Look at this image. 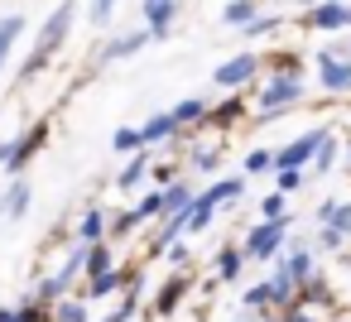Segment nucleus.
<instances>
[{
  "label": "nucleus",
  "mask_w": 351,
  "mask_h": 322,
  "mask_svg": "<svg viewBox=\"0 0 351 322\" xmlns=\"http://www.w3.org/2000/svg\"><path fill=\"white\" fill-rule=\"evenodd\" d=\"M68 29H73V0H63V5L44 20V29H39V44H34V53H29V63L20 68V77H34L53 53H58V44L68 39Z\"/></svg>",
  "instance_id": "f257e3e1"
},
{
  "label": "nucleus",
  "mask_w": 351,
  "mask_h": 322,
  "mask_svg": "<svg viewBox=\"0 0 351 322\" xmlns=\"http://www.w3.org/2000/svg\"><path fill=\"white\" fill-rule=\"evenodd\" d=\"M241 193H245V178H241V173H236V178H217L212 188H202L197 202H193V216H188V236L207 231L212 216H217V207H221V202H236Z\"/></svg>",
  "instance_id": "f03ea898"
},
{
  "label": "nucleus",
  "mask_w": 351,
  "mask_h": 322,
  "mask_svg": "<svg viewBox=\"0 0 351 322\" xmlns=\"http://www.w3.org/2000/svg\"><path fill=\"white\" fill-rule=\"evenodd\" d=\"M293 101H303V77H298V73H279V77H269V82L260 87V97H255V106H260L265 121H274V116L289 111Z\"/></svg>",
  "instance_id": "7ed1b4c3"
},
{
  "label": "nucleus",
  "mask_w": 351,
  "mask_h": 322,
  "mask_svg": "<svg viewBox=\"0 0 351 322\" xmlns=\"http://www.w3.org/2000/svg\"><path fill=\"white\" fill-rule=\"evenodd\" d=\"M284 240H289V216H284V221H260V226L245 236V255L260 260V264H269V260H279Z\"/></svg>",
  "instance_id": "20e7f679"
},
{
  "label": "nucleus",
  "mask_w": 351,
  "mask_h": 322,
  "mask_svg": "<svg viewBox=\"0 0 351 322\" xmlns=\"http://www.w3.org/2000/svg\"><path fill=\"white\" fill-rule=\"evenodd\" d=\"M327 135H332V130H308V135L289 140V145L274 154V169H308V164L317 159V149L327 145Z\"/></svg>",
  "instance_id": "39448f33"
},
{
  "label": "nucleus",
  "mask_w": 351,
  "mask_h": 322,
  "mask_svg": "<svg viewBox=\"0 0 351 322\" xmlns=\"http://www.w3.org/2000/svg\"><path fill=\"white\" fill-rule=\"evenodd\" d=\"M82 269H87V245H77V250H73V255L63 260V269H58L53 279H44V288H39V298H44V303H58V298L68 293V284H73V279H77Z\"/></svg>",
  "instance_id": "423d86ee"
},
{
  "label": "nucleus",
  "mask_w": 351,
  "mask_h": 322,
  "mask_svg": "<svg viewBox=\"0 0 351 322\" xmlns=\"http://www.w3.org/2000/svg\"><path fill=\"white\" fill-rule=\"evenodd\" d=\"M303 25L327 29V34L351 29V5H346V0H322V5H313V10H308V20H303Z\"/></svg>",
  "instance_id": "0eeeda50"
},
{
  "label": "nucleus",
  "mask_w": 351,
  "mask_h": 322,
  "mask_svg": "<svg viewBox=\"0 0 351 322\" xmlns=\"http://www.w3.org/2000/svg\"><path fill=\"white\" fill-rule=\"evenodd\" d=\"M255 73H260V58H255V53H236V58H226V63L212 73V82H217V87H245Z\"/></svg>",
  "instance_id": "6e6552de"
},
{
  "label": "nucleus",
  "mask_w": 351,
  "mask_h": 322,
  "mask_svg": "<svg viewBox=\"0 0 351 322\" xmlns=\"http://www.w3.org/2000/svg\"><path fill=\"white\" fill-rule=\"evenodd\" d=\"M317 73H322V87L327 92H351V58L337 63V53H317Z\"/></svg>",
  "instance_id": "1a4fd4ad"
},
{
  "label": "nucleus",
  "mask_w": 351,
  "mask_h": 322,
  "mask_svg": "<svg viewBox=\"0 0 351 322\" xmlns=\"http://www.w3.org/2000/svg\"><path fill=\"white\" fill-rule=\"evenodd\" d=\"M298 288H303V284L293 279V269H289V264H274V274H269V303H274V308H289V303L298 298Z\"/></svg>",
  "instance_id": "9d476101"
},
{
  "label": "nucleus",
  "mask_w": 351,
  "mask_h": 322,
  "mask_svg": "<svg viewBox=\"0 0 351 322\" xmlns=\"http://www.w3.org/2000/svg\"><path fill=\"white\" fill-rule=\"evenodd\" d=\"M173 0H145V29L154 34V39H164L169 34V20H173Z\"/></svg>",
  "instance_id": "9b49d317"
},
{
  "label": "nucleus",
  "mask_w": 351,
  "mask_h": 322,
  "mask_svg": "<svg viewBox=\"0 0 351 322\" xmlns=\"http://www.w3.org/2000/svg\"><path fill=\"white\" fill-rule=\"evenodd\" d=\"M25 207H29V183H25V178H15V183L5 188V197H0V221L25 216Z\"/></svg>",
  "instance_id": "f8f14e48"
},
{
  "label": "nucleus",
  "mask_w": 351,
  "mask_h": 322,
  "mask_svg": "<svg viewBox=\"0 0 351 322\" xmlns=\"http://www.w3.org/2000/svg\"><path fill=\"white\" fill-rule=\"evenodd\" d=\"M173 130H178V116H173V111H159V116H149V121L140 125V135H145V149H149V145H164Z\"/></svg>",
  "instance_id": "ddd939ff"
},
{
  "label": "nucleus",
  "mask_w": 351,
  "mask_h": 322,
  "mask_svg": "<svg viewBox=\"0 0 351 322\" xmlns=\"http://www.w3.org/2000/svg\"><path fill=\"white\" fill-rule=\"evenodd\" d=\"M197 202V193L183 183V178H173V183H164V216H178V212H188Z\"/></svg>",
  "instance_id": "4468645a"
},
{
  "label": "nucleus",
  "mask_w": 351,
  "mask_h": 322,
  "mask_svg": "<svg viewBox=\"0 0 351 322\" xmlns=\"http://www.w3.org/2000/svg\"><path fill=\"white\" fill-rule=\"evenodd\" d=\"M101 236H106V212H101V207H87V216L77 221V240H82V245H97Z\"/></svg>",
  "instance_id": "2eb2a0df"
},
{
  "label": "nucleus",
  "mask_w": 351,
  "mask_h": 322,
  "mask_svg": "<svg viewBox=\"0 0 351 322\" xmlns=\"http://www.w3.org/2000/svg\"><path fill=\"white\" fill-rule=\"evenodd\" d=\"M149 39H154L149 29H135V34H121V39H116V44H111V49H106L101 58H130V53H140V49H145Z\"/></svg>",
  "instance_id": "dca6fc26"
},
{
  "label": "nucleus",
  "mask_w": 351,
  "mask_h": 322,
  "mask_svg": "<svg viewBox=\"0 0 351 322\" xmlns=\"http://www.w3.org/2000/svg\"><path fill=\"white\" fill-rule=\"evenodd\" d=\"M284 264H289V269H293V279H298V284H303V288H308V284H313V250H308V245H293V250H289V260H284Z\"/></svg>",
  "instance_id": "f3484780"
},
{
  "label": "nucleus",
  "mask_w": 351,
  "mask_h": 322,
  "mask_svg": "<svg viewBox=\"0 0 351 322\" xmlns=\"http://www.w3.org/2000/svg\"><path fill=\"white\" fill-rule=\"evenodd\" d=\"M20 34H25V20H20V15H5V20H0V68H5V58H10V49H15Z\"/></svg>",
  "instance_id": "a211bd4d"
},
{
  "label": "nucleus",
  "mask_w": 351,
  "mask_h": 322,
  "mask_svg": "<svg viewBox=\"0 0 351 322\" xmlns=\"http://www.w3.org/2000/svg\"><path fill=\"white\" fill-rule=\"evenodd\" d=\"M322 226H337V231H351V202H322L317 207Z\"/></svg>",
  "instance_id": "6ab92c4d"
},
{
  "label": "nucleus",
  "mask_w": 351,
  "mask_h": 322,
  "mask_svg": "<svg viewBox=\"0 0 351 322\" xmlns=\"http://www.w3.org/2000/svg\"><path fill=\"white\" fill-rule=\"evenodd\" d=\"M250 20H255V0H231L221 10V25H231V29H245Z\"/></svg>",
  "instance_id": "aec40b11"
},
{
  "label": "nucleus",
  "mask_w": 351,
  "mask_h": 322,
  "mask_svg": "<svg viewBox=\"0 0 351 322\" xmlns=\"http://www.w3.org/2000/svg\"><path fill=\"white\" fill-rule=\"evenodd\" d=\"M245 260H250V255H245V245H241V250H231V245H221V255H217V274H221V279H236Z\"/></svg>",
  "instance_id": "412c9836"
},
{
  "label": "nucleus",
  "mask_w": 351,
  "mask_h": 322,
  "mask_svg": "<svg viewBox=\"0 0 351 322\" xmlns=\"http://www.w3.org/2000/svg\"><path fill=\"white\" fill-rule=\"evenodd\" d=\"M121 288H125V274H121V269H106L101 279H92L87 298H111V293H121Z\"/></svg>",
  "instance_id": "4be33fe9"
},
{
  "label": "nucleus",
  "mask_w": 351,
  "mask_h": 322,
  "mask_svg": "<svg viewBox=\"0 0 351 322\" xmlns=\"http://www.w3.org/2000/svg\"><path fill=\"white\" fill-rule=\"evenodd\" d=\"M135 221H164V193H145L135 202Z\"/></svg>",
  "instance_id": "5701e85b"
},
{
  "label": "nucleus",
  "mask_w": 351,
  "mask_h": 322,
  "mask_svg": "<svg viewBox=\"0 0 351 322\" xmlns=\"http://www.w3.org/2000/svg\"><path fill=\"white\" fill-rule=\"evenodd\" d=\"M106 269H116V264H111V245H101V240H97V245H87V274H92V279H101Z\"/></svg>",
  "instance_id": "b1692460"
},
{
  "label": "nucleus",
  "mask_w": 351,
  "mask_h": 322,
  "mask_svg": "<svg viewBox=\"0 0 351 322\" xmlns=\"http://www.w3.org/2000/svg\"><path fill=\"white\" fill-rule=\"evenodd\" d=\"M173 116H178V125H193V121L207 116V101H202V97H183V101L173 106Z\"/></svg>",
  "instance_id": "393cba45"
},
{
  "label": "nucleus",
  "mask_w": 351,
  "mask_h": 322,
  "mask_svg": "<svg viewBox=\"0 0 351 322\" xmlns=\"http://www.w3.org/2000/svg\"><path fill=\"white\" fill-rule=\"evenodd\" d=\"M145 169H149V149H140V154H130V164H125V173L116 178L121 188H135L140 178H145Z\"/></svg>",
  "instance_id": "a878e982"
},
{
  "label": "nucleus",
  "mask_w": 351,
  "mask_h": 322,
  "mask_svg": "<svg viewBox=\"0 0 351 322\" xmlns=\"http://www.w3.org/2000/svg\"><path fill=\"white\" fill-rule=\"evenodd\" d=\"M111 145H116L121 154H140V149H145V135H140V130H130V125H121V130L111 135Z\"/></svg>",
  "instance_id": "bb28decb"
},
{
  "label": "nucleus",
  "mask_w": 351,
  "mask_h": 322,
  "mask_svg": "<svg viewBox=\"0 0 351 322\" xmlns=\"http://www.w3.org/2000/svg\"><path fill=\"white\" fill-rule=\"evenodd\" d=\"M178 298H183V279H169V284H164V293H159V303H154V308H159V312H173V308H178Z\"/></svg>",
  "instance_id": "cd10ccee"
},
{
  "label": "nucleus",
  "mask_w": 351,
  "mask_h": 322,
  "mask_svg": "<svg viewBox=\"0 0 351 322\" xmlns=\"http://www.w3.org/2000/svg\"><path fill=\"white\" fill-rule=\"evenodd\" d=\"M265 169H274V154L269 149H250L245 154V173H265Z\"/></svg>",
  "instance_id": "c85d7f7f"
},
{
  "label": "nucleus",
  "mask_w": 351,
  "mask_h": 322,
  "mask_svg": "<svg viewBox=\"0 0 351 322\" xmlns=\"http://www.w3.org/2000/svg\"><path fill=\"white\" fill-rule=\"evenodd\" d=\"M260 216H265V221H284V193H269V197L260 202Z\"/></svg>",
  "instance_id": "c756f323"
},
{
  "label": "nucleus",
  "mask_w": 351,
  "mask_h": 322,
  "mask_svg": "<svg viewBox=\"0 0 351 322\" xmlns=\"http://www.w3.org/2000/svg\"><path fill=\"white\" fill-rule=\"evenodd\" d=\"M245 308H274L269 303V279H260L255 288H245Z\"/></svg>",
  "instance_id": "7c9ffc66"
},
{
  "label": "nucleus",
  "mask_w": 351,
  "mask_h": 322,
  "mask_svg": "<svg viewBox=\"0 0 351 322\" xmlns=\"http://www.w3.org/2000/svg\"><path fill=\"white\" fill-rule=\"evenodd\" d=\"M274 173H279V193H293V188H303V178H308L303 169H274Z\"/></svg>",
  "instance_id": "2f4dec72"
},
{
  "label": "nucleus",
  "mask_w": 351,
  "mask_h": 322,
  "mask_svg": "<svg viewBox=\"0 0 351 322\" xmlns=\"http://www.w3.org/2000/svg\"><path fill=\"white\" fill-rule=\"evenodd\" d=\"M116 5H121V0H92V25H111Z\"/></svg>",
  "instance_id": "473e14b6"
},
{
  "label": "nucleus",
  "mask_w": 351,
  "mask_h": 322,
  "mask_svg": "<svg viewBox=\"0 0 351 322\" xmlns=\"http://www.w3.org/2000/svg\"><path fill=\"white\" fill-rule=\"evenodd\" d=\"M58 322H87V303H58Z\"/></svg>",
  "instance_id": "72a5a7b5"
},
{
  "label": "nucleus",
  "mask_w": 351,
  "mask_h": 322,
  "mask_svg": "<svg viewBox=\"0 0 351 322\" xmlns=\"http://www.w3.org/2000/svg\"><path fill=\"white\" fill-rule=\"evenodd\" d=\"M332 159H337V145H332V135H327V145L317 149V159H313V169H317V173H327V169H332Z\"/></svg>",
  "instance_id": "f704fd0d"
},
{
  "label": "nucleus",
  "mask_w": 351,
  "mask_h": 322,
  "mask_svg": "<svg viewBox=\"0 0 351 322\" xmlns=\"http://www.w3.org/2000/svg\"><path fill=\"white\" fill-rule=\"evenodd\" d=\"M274 25H279V20H269V15H260V20H250V25H245V34H250V39H260V34H269Z\"/></svg>",
  "instance_id": "c9c22d12"
},
{
  "label": "nucleus",
  "mask_w": 351,
  "mask_h": 322,
  "mask_svg": "<svg viewBox=\"0 0 351 322\" xmlns=\"http://www.w3.org/2000/svg\"><path fill=\"white\" fill-rule=\"evenodd\" d=\"M327 250H341V240H346V231H337V226H322V236H317Z\"/></svg>",
  "instance_id": "e433bc0d"
},
{
  "label": "nucleus",
  "mask_w": 351,
  "mask_h": 322,
  "mask_svg": "<svg viewBox=\"0 0 351 322\" xmlns=\"http://www.w3.org/2000/svg\"><path fill=\"white\" fill-rule=\"evenodd\" d=\"M169 260H173V264H188V245L173 240V245H169Z\"/></svg>",
  "instance_id": "4c0bfd02"
},
{
  "label": "nucleus",
  "mask_w": 351,
  "mask_h": 322,
  "mask_svg": "<svg viewBox=\"0 0 351 322\" xmlns=\"http://www.w3.org/2000/svg\"><path fill=\"white\" fill-rule=\"evenodd\" d=\"M0 322H20V308H0Z\"/></svg>",
  "instance_id": "58836bf2"
},
{
  "label": "nucleus",
  "mask_w": 351,
  "mask_h": 322,
  "mask_svg": "<svg viewBox=\"0 0 351 322\" xmlns=\"http://www.w3.org/2000/svg\"><path fill=\"white\" fill-rule=\"evenodd\" d=\"M289 322H313V317H308V312H293V317H289Z\"/></svg>",
  "instance_id": "ea45409f"
},
{
  "label": "nucleus",
  "mask_w": 351,
  "mask_h": 322,
  "mask_svg": "<svg viewBox=\"0 0 351 322\" xmlns=\"http://www.w3.org/2000/svg\"><path fill=\"white\" fill-rule=\"evenodd\" d=\"M241 322H245V317H241Z\"/></svg>",
  "instance_id": "a19ab883"
}]
</instances>
